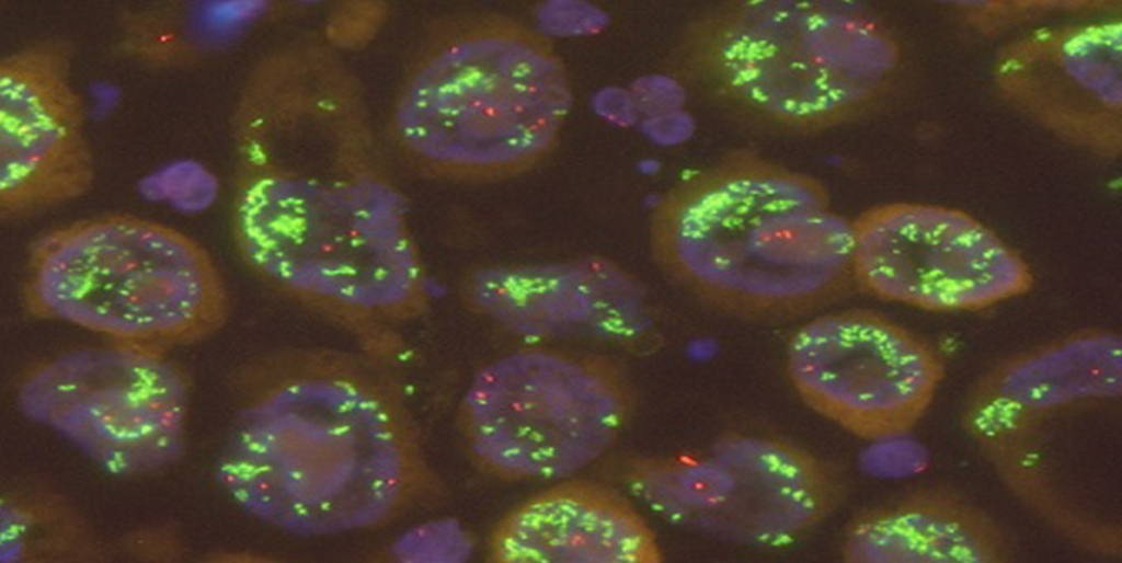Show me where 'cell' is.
<instances>
[{"label":"cell","instance_id":"obj_1","mask_svg":"<svg viewBox=\"0 0 1122 563\" xmlns=\"http://www.w3.org/2000/svg\"><path fill=\"white\" fill-rule=\"evenodd\" d=\"M236 387L218 474L259 520L301 536L366 531L440 495L393 363L359 348L277 347Z\"/></svg>","mask_w":1122,"mask_h":563},{"label":"cell","instance_id":"obj_2","mask_svg":"<svg viewBox=\"0 0 1122 563\" xmlns=\"http://www.w3.org/2000/svg\"><path fill=\"white\" fill-rule=\"evenodd\" d=\"M659 268L721 312L806 313L856 285L851 220L815 177L749 152L695 171L655 203L649 228Z\"/></svg>","mask_w":1122,"mask_h":563},{"label":"cell","instance_id":"obj_3","mask_svg":"<svg viewBox=\"0 0 1122 563\" xmlns=\"http://www.w3.org/2000/svg\"><path fill=\"white\" fill-rule=\"evenodd\" d=\"M238 252L268 288L393 361L400 328L428 309L424 264L389 186L247 169L233 208Z\"/></svg>","mask_w":1122,"mask_h":563},{"label":"cell","instance_id":"obj_4","mask_svg":"<svg viewBox=\"0 0 1122 563\" xmlns=\"http://www.w3.org/2000/svg\"><path fill=\"white\" fill-rule=\"evenodd\" d=\"M685 76L759 120L799 133L850 122L898 62L889 31L850 1H729L679 45Z\"/></svg>","mask_w":1122,"mask_h":563},{"label":"cell","instance_id":"obj_5","mask_svg":"<svg viewBox=\"0 0 1122 563\" xmlns=\"http://www.w3.org/2000/svg\"><path fill=\"white\" fill-rule=\"evenodd\" d=\"M22 301L36 317L162 351L209 336L230 311L226 280L199 242L128 214L38 237L27 251Z\"/></svg>","mask_w":1122,"mask_h":563},{"label":"cell","instance_id":"obj_6","mask_svg":"<svg viewBox=\"0 0 1122 563\" xmlns=\"http://www.w3.org/2000/svg\"><path fill=\"white\" fill-rule=\"evenodd\" d=\"M561 58L499 14L473 19L428 62L400 111L409 145L446 174L494 181L538 164L570 110Z\"/></svg>","mask_w":1122,"mask_h":563},{"label":"cell","instance_id":"obj_7","mask_svg":"<svg viewBox=\"0 0 1122 563\" xmlns=\"http://www.w3.org/2000/svg\"><path fill=\"white\" fill-rule=\"evenodd\" d=\"M632 403L628 376L612 359L525 347L476 375L458 422L483 470L507 480H559L614 445Z\"/></svg>","mask_w":1122,"mask_h":563},{"label":"cell","instance_id":"obj_8","mask_svg":"<svg viewBox=\"0 0 1122 563\" xmlns=\"http://www.w3.org/2000/svg\"><path fill=\"white\" fill-rule=\"evenodd\" d=\"M626 475L663 518L754 547L794 541L828 517L843 494L825 460L764 435L732 434L705 451L637 460Z\"/></svg>","mask_w":1122,"mask_h":563},{"label":"cell","instance_id":"obj_9","mask_svg":"<svg viewBox=\"0 0 1122 563\" xmlns=\"http://www.w3.org/2000/svg\"><path fill=\"white\" fill-rule=\"evenodd\" d=\"M19 403L105 470L140 474L181 453L190 383L167 351L112 343L36 366Z\"/></svg>","mask_w":1122,"mask_h":563},{"label":"cell","instance_id":"obj_10","mask_svg":"<svg viewBox=\"0 0 1122 563\" xmlns=\"http://www.w3.org/2000/svg\"><path fill=\"white\" fill-rule=\"evenodd\" d=\"M785 359L788 378L808 406L867 440L909 432L944 371L928 342L866 309L805 322L789 340Z\"/></svg>","mask_w":1122,"mask_h":563},{"label":"cell","instance_id":"obj_11","mask_svg":"<svg viewBox=\"0 0 1122 563\" xmlns=\"http://www.w3.org/2000/svg\"><path fill=\"white\" fill-rule=\"evenodd\" d=\"M852 226V272L871 296L928 311H972L1026 294L1032 273L989 228L964 211L890 203Z\"/></svg>","mask_w":1122,"mask_h":563},{"label":"cell","instance_id":"obj_12","mask_svg":"<svg viewBox=\"0 0 1122 563\" xmlns=\"http://www.w3.org/2000/svg\"><path fill=\"white\" fill-rule=\"evenodd\" d=\"M61 38L0 61V215L15 220L72 202L94 183L84 101Z\"/></svg>","mask_w":1122,"mask_h":563},{"label":"cell","instance_id":"obj_13","mask_svg":"<svg viewBox=\"0 0 1122 563\" xmlns=\"http://www.w3.org/2000/svg\"><path fill=\"white\" fill-rule=\"evenodd\" d=\"M996 72L1008 97L1052 130L1095 150H1120L1119 23L1028 35L1001 53Z\"/></svg>","mask_w":1122,"mask_h":563},{"label":"cell","instance_id":"obj_14","mask_svg":"<svg viewBox=\"0 0 1122 563\" xmlns=\"http://www.w3.org/2000/svg\"><path fill=\"white\" fill-rule=\"evenodd\" d=\"M466 306L531 336L589 332L634 337L646 324L640 283L603 258L482 267L461 285Z\"/></svg>","mask_w":1122,"mask_h":563},{"label":"cell","instance_id":"obj_15","mask_svg":"<svg viewBox=\"0 0 1122 563\" xmlns=\"http://www.w3.org/2000/svg\"><path fill=\"white\" fill-rule=\"evenodd\" d=\"M1122 342L1086 331L1017 355L991 371L963 410L970 436L988 456L1027 445L1039 425L1079 403L1119 397Z\"/></svg>","mask_w":1122,"mask_h":563},{"label":"cell","instance_id":"obj_16","mask_svg":"<svg viewBox=\"0 0 1122 563\" xmlns=\"http://www.w3.org/2000/svg\"><path fill=\"white\" fill-rule=\"evenodd\" d=\"M489 559L501 563H659L657 538L619 493L587 481L554 484L493 528Z\"/></svg>","mask_w":1122,"mask_h":563},{"label":"cell","instance_id":"obj_17","mask_svg":"<svg viewBox=\"0 0 1122 563\" xmlns=\"http://www.w3.org/2000/svg\"><path fill=\"white\" fill-rule=\"evenodd\" d=\"M842 555L848 563H1000L1009 560L1010 549L983 509L927 489L856 515Z\"/></svg>","mask_w":1122,"mask_h":563},{"label":"cell","instance_id":"obj_18","mask_svg":"<svg viewBox=\"0 0 1122 563\" xmlns=\"http://www.w3.org/2000/svg\"><path fill=\"white\" fill-rule=\"evenodd\" d=\"M257 2H170L130 8L119 18L117 50L140 65H193L232 39L260 12Z\"/></svg>","mask_w":1122,"mask_h":563},{"label":"cell","instance_id":"obj_19","mask_svg":"<svg viewBox=\"0 0 1122 563\" xmlns=\"http://www.w3.org/2000/svg\"><path fill=\"white\" fill-rule=\"evenodd\" d=\"M92 550L84 520L54 495L26 491L2 499V561L79 560Z\"/></svg>","mask_w":1122,"mask_h":563},{"label":"cell","instance_id":"obj_20","mask_svg":"<svg viewBox=\"0 0 1122 563\" xmlns=\"http://www.w3.org/2000/svg\"><path fill=\"white\" fill-rule=\"evenodd\" d=\"M602 19L594 9H588L587 5L581 7L577 3H558L548 9L545 14L548 28L558 32H580L594 28L598 26Z\"/></svg>","mask_w":1122,"mask_h":563},{"label":"cell","instance_id":"obj_21","mask_svg":"<svg viewBox=\"0 0 1122 563\" xmlns=\"http://www.w3.org/2000/svg\"><path fill=\"white\" fill-rule=\"evenodd\" d=\"M598 107L603 115L625 123L632 120L636 104H633V99H629L623 92L608 91L598 97Z\"/></svg>","mask_w":1122,"mask_h":563}]
</instances>
